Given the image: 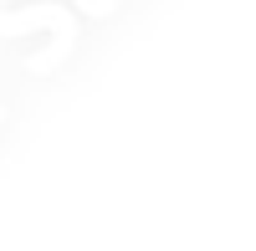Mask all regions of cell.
I'll use <instances>...</instances> for the list:
<instances>
[]
</instances>
